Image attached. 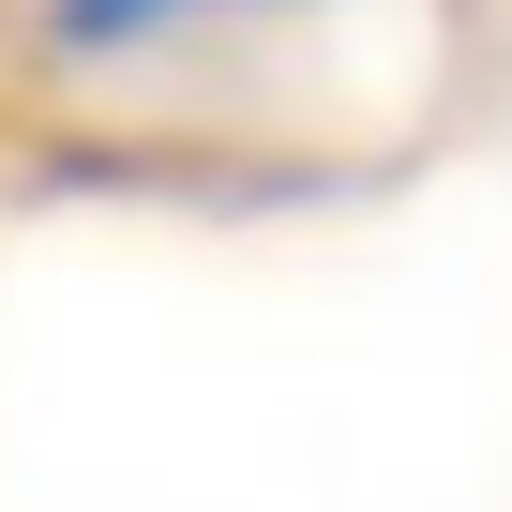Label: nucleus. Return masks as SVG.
<instances>
[{
  "label": "nucleus",
  "instance_id": "1",
  "mask_svg": "<svg viewBox=\"0 0 512 512\" xmlns=\"http://www.w3.org/2000/svg\"><path fill=\"white\" fill-rule=\"evenodd\" d=\"M181 16H226V0H46V46H76V61H121V46H166Z\"/></svg>",
  "mask_w": 512,
  "mask_h": 512
}]
</instances>
